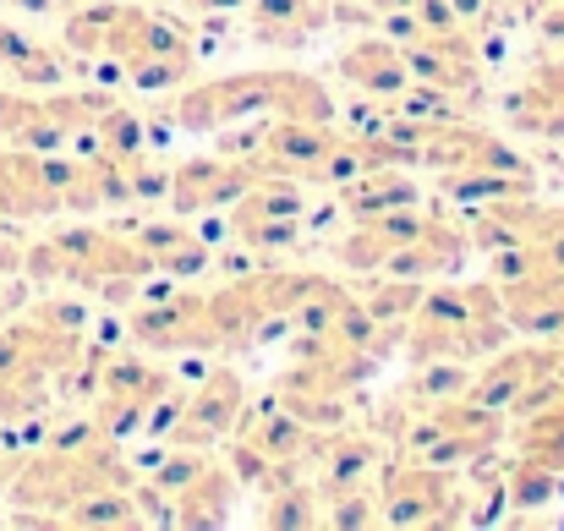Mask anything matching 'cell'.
Instances as JSON below:
<instances>
[{
    "instance_id": "1",
    "label": "cell",
    "mask_w": 564,
    "mask_h": 531,
    "mask_svg": "<svg viewBox=\"0 0 564 531\" xmlns=\"http://www.w3.org/2000/svg\"><path fill=\"white\" fill-rule=\"evenodd\" d=\"M247 116H274V121H335V99L318 77L307 72H230L214 83L187 88L171 105V121L187 132H219Z\"/></svg>"
},
{
    "instance_id": "2",
    "label": "cell",
    "mask_w": 564,
    "mask_h": 531,
    "mask_svg": "<svg viewBox=\"0 0 564 531\" xmlns=\"http://www.w3.org/2000/svg\"><path fill=\"white\" fill-rule=\"evenodd\" d=\"M378 516L400 527H455L466 521V494L455 488L449 466H422L405 460L389 477H378Z\"/></svg>"
},
{
    "instance_id": "3",
    "label": "cell",
    "mask_w": 564,
    "mask_h": 531,
    "mask_svg": "<svg viewBox=\"0 0 564 531\" xmlns=\"http://www.w3.org/2000/svg\"><path fill=\"white\" fill-rule=\"evenodd\" d=\"M241 411H247V383H241L230 367H219V372H208L192 394H182V416H176L171 438L187 444V449H203V444L225 438V433L241 422Z\"/></svg>"
},
{
    "instance_id": "4",
    "label": "cell",
    "mask_w": 564,
    "mask_h": 531,
    "mask_svg": "<svg viewBox=\"0 0 564 531\" xmlns=\"http://www.w3.org/2000/svg\"><path fill=\"white\" fill-rule=\"evenodd\" d=\"M132 335L143 346H160V351H203V346H219V324L208 313V296H192L176 291L171 302L149 307L132 318Z\"/></svg>"
},
{
    "instance_id": "5",
    "label": "cell",
    "mask_w": 564,
    "mask_h": 531,
    "mask_svg": "<svg viewBox=\"0 0 564 531\" xmlns=\"http://www.w3.org/2000/svg\"><path fill=\"white\" fill-rule=\"evenodd\" d=\"M252 186V165L247 160H230V154H197L187 165L171 171V208L176 214H203V208H219L230 197H241Z\"/></svg>"
},
{
    "instance_id": "6",
    "label": "cell",
    "mask_w": 564,
    "mask_h": 531,
    "mask_svg": "<svg viewBox=\"0 0 564 531\" xmlns=\"http://www.w3.org/2000/svg\"><path fill=\"white\" fill-rule=\"evenodd\" d=\"M165 372H154V367H143V361H116L110 372H105V383H99V427L105 433H132L149 411H154V400L165 394Z\"/></svg>"
},
{
    "instance_id": "7",
    "label": "cell",
    "mask_w": 564,
    "mask_h": 531,
    "mask_svg": "<svg viewBox=\"0 0 564 531\" xmlns=\"http://www.w3.org/2000/svg\"><path fill=\"white\" fill-rule=\"evenodd\" d=\"M340 83L373 94V99H400L405 83H411V66H405V50L394 39H357L340 61H335Z\"/></svg>"
},
{
    "instance_id": "8",
    "label": "cell",
    "mask_w": 564,
    "mask_h": 531,
    "mask_svg": "<svg viewBox=\"0 0 564 531\" xmlns=\"http://www.w3.org/2000/svg\"><path fill=\"white\" fill-rule=\"evenodd\" d=\"M329 22L324 0H252V44L263 50H296Z\"/></svg>"
},
{
    "instance_id": "9",
    "label": "cell",
    "mask_w": 564,
    "mask_h": 531,
    "mask_svg": "<svg viewBox=\"0 0 564 531\" xmlns=\"http://www.w3.org/2000/svg\"><path fill=\"white\" fill-rule=\"evenodd\" d=\"M416 203H422V186L411 176H400L394 165H373V171H357L351 181H340V208L351 219H373V214L416 208Z\"/></svg>"
},
{
    "instance_id": "10",
    "label": "cell",
    "mask_w": 564,
    "mask_h": 531,
    "mask_svg": "<svg viewBox=\"0 0 564 531\" xmlns=\"http://www.w3.org/2000/svg\"><path fill=\"white\" fill-rule=\"evenodd\" d=\"M230 505H236V472L208 460L171 499V521L176 527H219V521H230Z\"/></svg>"
},
{
    "instance_id": "11",
    "label": "cell",
    "mask_w": 564,
    "mask_h": 531,
    "mask_svg": "<svg viewBox=\"0 0 564 531\" xmlns=\"http://www.w3.org/2000/svg\"><path fill=\"white\" fill-rule=\"evenodd\" d=\"M138 241H143L149 263H154L160 274H171V280H192V274L208 263V241H197L182 225H149Z\"/></svg>"
},
{
    "instance_id": "12",
    "label": "cell",
    "mask_w": 564,
    "mask_h": 531,
    "mask_svg": "<svg viewBox=\"0 0 564 531\" xmlns=\"http://www.w3.org/2000/svg\"><path fill=\"white\" fill-rule=\"evenodd\" d=\"M324 455H329V460H324V472H329V494H340V488H362V483H373L378 472H383V444H378V438H362V433L335 438Z\"/></svg>"
},
{
    "instance_id": "13",
    "label": "cell",
    "mask_w": 564,
    "mask_h": 531,
    "mask_svg": "<svg viewBox=\"0 0 564 531\" xmlns=\"http://www.w3.org/2000/svg\"><path fill=\"white\" fill-rule=\"evenodd\" d=\"M505 116L516 132H532V138H564V99L549 94L538 77H527V88H516L505 99Z\"/></svg>"
},
{
    "instance_id": "14",
    "label": "cell",
    "mask_w": 564,
    "mask_h": 531,
    "mask_svg": "<svg viewBox=\"0 0 564 531\" xmlns=\"http://www.w3.org/2000/svg\"><path fill=\"white\" fill-rule=\"evenodd\" d=\"M274 499H269V510H263V521L269 527H318L324 521V510H313L318 505V494L313 488H302V483H285V488H269Z\"/></svg>"
},
{
    "instance_id": "15",
    "label": "cell",
    "mask_w": 564,
    "mask_h": 531,
    "mask_svg": "<svg viewBox=\"0 0 564 531\" xmlns=\"http://www.w3.org/2000/svg\"><path fill=\"white\" fill-rule=\"evenodd\" d=\"M560 494V472H549V466H538V460H516V472H510V505H549Z\"/></svg>"
},
{
    "instance_id": "16",
    "label": "cell",
    "mask_w": 564,
    "mask_h": 531,
    "mask_svg": "<svg viewBox=\"0 0 564 531\" xmlns=\"http://www.w3.org/2000/svg\"><path fill=\"white\" fill-rule=\"evenodd\" d=\"M416 0H335L340 17H389V11H405Z\"/></svg>"
},
{
    "instance_id": "17",
    "label": "cell",
    "mask_w": 564,
    "mask_h": 531,
    "mask_svg": "<svg viewBox=\"0 0 564 531\" xmlns=\"http://www.w3.org/2000/svg\"><path fill=\"white\" fill-rule=\"evenodd\" d=\"M532 77H538V83H543L549 94H560V99H564V55H560V61L549 55V61H543V66H538Z\"/></svg>"
},
{
    "instance_id": "18",
    "label": "cell",
    "mask_w": 564,
    "mask_h": 531,
    "mask_svg": "<svg viewBox=\"0 0 564 531\" xmlns=\"http://www.w3.org/2000/svg\"><path fill=\"white\" fill-rule=\"evenodd\" d=\"M543 39H549V44H560V50H564V0L554 6V11H549V17H543Z\"/></svg>"
},
{
    "instance_id": "19",
    "label": "cell",
    "mask_w": 564,
    "mask_h": 531,
    "mask_svg": "<svg viewBox=\"0 0 564 531\" xmlns=\"http://www.w3.org/2000/svg\"><path fill=\"white\" fill-rule=\"evenodd\" d=\"M6 6H11V11H33V17H39V11H55V6H66V0H6Z\"/></svg>"
},
{
    "instance_id": "20",
    "label": "cell",
    "mask_w": 564,
    "mask_h": 531,
    "mask_svg": "<svg viewBox=\"0 0 564 531\" xmlns=\"http://www.w3.org/2000/svg\"><path fill=\"white\" fill-rule=\"evenodd\" d=\"M197 11H236V6H252V0H187Z\"/></svg>"
},
{
    "instance_id": "21",
    "label": "cell",
    "mask_w": 564,
    "mask_h": 531,
    "mask_svg": "<svg viewBox=\"0 0 564 531\" xmlns=\"http://www.w3.org/2000/svg\"><path fill=\"white\" fill-rule=\"evenodd\" d=\"M0 6H6V0H0Z\"/></svg>"
}]
</instances>
